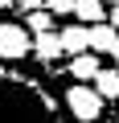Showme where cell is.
Here are the masks:
<instances>
[{
  "label": "cell",
  "mask_w": 119,
  "mask_h": 123,
  "mask_svg": "<svg viewBox=\"0 0 119 123\" xmlns=\"http://www.w3.org/2000/svg\"><path fill=\"white\" fill-rule=\"evenodd\" d=\"M0 8H17V0H0Z\"/></svg>",
  "instance_id": "cell-15"
},
{
  "label": "cell",
  "mask_w": 119,
  "mask_h": 123,
  "mask_svg": "<svg viewBox=\"0 0 119 123\" xmlns=\"http://www.w3.org/2000/svg\"><path fill=\"white\" fill-rule=\"evenodd\" d=\"M94 90H99L107 103H119V66H115V70H99V78H94Z\"/></svg>",
  "instance_id": "cell-9"
},
{
  "label": "cell",
  "mask_w": 119,
  "mask_h": 123,
  "mask_svg": "<svg viewBox=\"0 0 119 123\" xmlns=\"http://www.w3.org/2000/svg\"><path fill=\"white\" fill-rule=\"evenodd\" d=\"M62 53H66V49H62V37H57V29H49V33H33V57L41 62V66H53Z\"/></svg>",
  "instance_id": "cell-4"
},
{
  "label": "cell",
  "mask_w": 119,
  "mask_h": 123,
  "mask_svg": "<svg viewBox=\"0 0 119 123\" xmlns=\"http://www.w3.org/2000/svg\"><path fill=\"white\" fill-rule=\"evenodd\" d=\"M107 4H119V0H107Z\"/></svg>",
  "instance_id": "cell-17"
},
{
  "label": "cell",
  "mask_w": 119,
  "mask_h": 123,
  "mask_svg": "<svg viewBox=\"0 0 119 123\" xmlns=\"http://www.w3.org/2000/svg\"><path fill=\"white\" fill-rule=\"evenodd\" d=\"M57 37H62V49L70 53V57H78V53H86L90 49V25H66V29H57Z\"/></svg>",
  "instance_id": "cell-5"
},
{
  "label": "cell",
  "mask_w": 119,
  "mask_h": 123,
  "mask_svg": "<svg viewBox=\"0 0 119 123\" xmlns=\"http://www.w3.org/2000/svg\"><path fill=\"white\" fill-rule=\"evenodd\" d=\"M74 4H78V0H45V8L53 17H74Z\"/></svg>",
  "instance_id": "cell-11"
},
{
  "label": "cell",
  "mask_w": 119,
  "mask_h": 123,
  "mask_svg": "<svg viewBox=\"0 0 119 123\" xmlns=\"http://www.w3.org/2000/svg\"><path fill=\"white\" fill-rule=\"evenodd\" d=\"M33 53V33L17 21H0V62H21Z\"/></svg>",
  "instance_id": "cell-3"
},
{
  "label": "cell",
  "mask_w": 119,
  "mask_h": 123,
  "mask_svg": "<svg viewBox=\"0 0 119 123\" xmlns=\"http://www.w3.org/2000/svg\"><path fill=\"white\" fill-rule=\"evenodd\" d=\"M103 107H107V98L94 90V82H74L66 90V111L78 123H99L103 119Z\"/></svg>",
  "instance_id": "cell-2"
},
{
  "label": "cell",
  "mask_w": 119,
  "mask_h": 123,
  "mask_svg": "<svg viewBox=\"0 0 119 123\" xmlns=\"http://www.w3.org/2000/svg\"><path fill=\"white\" fill-rule=\"evenodd\" d=\"M0 123H66V115L37 78L0 66Z\"/></svg>",
  "instance_id": "cell-1"
},
{
  "label": "cell",
  "mask_w": 119,
  "mask_h": 123,
  "mask_svg": "<svg viewBox=\"0 0 119 123\" xmlns=\"http://www.w3.org/2000/svg\"><path fill=\"white\" fill-rule=\"evenodd\" d=\"M21 12H33V8H45V0H17Z\"/></svg>",
  "instance_id": "cell-12"
},
{
  "label": "cell",
  "mask_w": 119,
  "mask_h": 123,
  "mask_svg": "<svg viewBox=\"0 0 119 123\" xmlns=\"http://www.w3.org/2000/svg\"><path fill=\"white\" fill-rule=\"evenodd\" d=\"M99 123H119V119H99Z\"/></svg>",
  "instance_id": "cell-16"
},
{
  "label": "cell",
  "mask_w": 119,
  "mask_h": 123,
  "mask_svg": "<svg viewBox=\"0 0 119 123\" xmlns=\"http://www.w3.org/2000/svg\"><path fill=\"white\" fill-rule=\"evenodd\" d=\"M107 21H111V25L119 29V4H111V12H107Z\"/></svg>",
  "instance_id": "cell-13"
},
{
  "label": "cell",
  "mask_w": 119,
  "mask_h": 123,
  "mask_svg": "<svg viewBox=\"0 0 119 123\" xmlns=\"http://www.w3.org/2000/svg\"><path fill=\"white\" fill-rule=\"evenodd\" d=\"M25 29H29V33H49V29H53V12H49V8H33L29 21H25Z\"/></svg>",
  "instance_id": "cell-10"
},
{
  "label": "cell",
  "mask_w": 119,
  "mask_h": 123,
  "mask_svg": "<svg viewBox=\"0 0 119 123\" xmlns=\"http://www.w3.org/2000/svg\"><path fill=\"white\" fill-rule=\"evenodd\" d=\"M107 12H111L107 0H78V4H74V17L82 25H99V21H107Z\"/></svg>",
  "instance_id": "cell-8"
},
{
  "label": "cell",
  "mask_w": 119,
  "mask_h": 123,
  "mask_svg": "<svg viewBox=\"0 0 119 123\" xmlns=\"http://www.w3.org/2000/svg\"><path fill=\"white\" fill-rule=\"evenodd\" d=\"M111 62H115V66H119V41H115V49H111Z\"/></svg>",
  "instance_id": "cell-14"
},
{
  "label": "cell",
  "mask_w": 119,
  "mask_h": 123,
  "mask_svg": "<svg viewBox=\"0 0 119 123\" xmlns=\"http://www.w3.org/2000/svg\"><path fill=\"white\" fill-rule=\"evenodd\" d=\"M99 53L94 49H86V53H78V57H70V66H66V74L74 78V82H94L99 78Z\"/></svg>",
  "instance_id": "cell-6"
},
{
  "label": "cell",
  "mask_w": 119,
  "mask_h": 123,
  "mask_svg": "<svg viewBox=\"0 0 119 123\" xmlns=\"http://www.w3.org/2000/svg\"><path fill=\"white\" fill-rule=\"evenodd\" d=\"M115 41H119V29H115L111 21L90 25V49H94V53H111V49H115Z\"/></svg>",
  "instance_id": "cell-7"
}]
</instances>
